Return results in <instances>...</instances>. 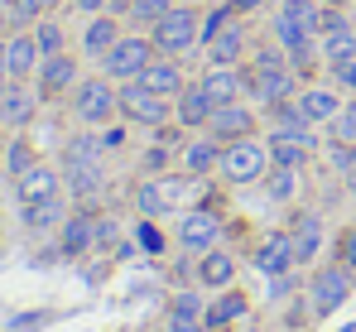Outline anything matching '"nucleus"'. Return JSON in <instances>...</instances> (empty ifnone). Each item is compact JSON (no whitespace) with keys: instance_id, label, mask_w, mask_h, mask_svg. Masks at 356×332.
Here are the masks:
<instances>
[{"instance_id":"1a4fd4ad","label":"nucleus","mask_w":356,"mask_h":332,"mask_svg":"<svg viewBox=\"0 0 356 332\" xmlns=\"http://www.w3.org/2000/svg\"><path fill=\"white\" fill-rule=\"evenodd\" d=\"M255 125H260V106L255 102H227V106L212 111V120H207V135H217L222 145H232V140H245V135H255Z\"/></svg>"},{"instance_id":"b1692460","label":"nucleus","mask_w":356,"mask_h":332,"mask_svg":"<svg viewBox=\"0 0 356 332\" xmlns=\"http://www.w3.org/2000/svg\"><path fill=\"white\" fill-rule=\"evenodd\" d=\"M67 203H72L67 193H54V198H44V203H24V207H19L24 231H39V236H44V231H58L63 221H67V212H72Z\"/></svg>"},{"instance_id":"423d86ee","label":"nucleus","mask_w":356,"mask_h":332,"mask_svg":"<svg viewBox=\"0 0 356 332\" xmlns=\"http://www.w3.org/2000/svg\"><path fill=\"white\" fill-rule=\"evenodd\" d=\"M222 236H227V226L222 217L207 207V203H197V207H188V212H178V231L174 241L188 251V255H202V251H212V246H222Z\"/></svg>"},{"instance_id":"9d476101","label":"nucleus","mask_w":356,"mask_h":332,"mask_svg":"<svg viewBox=\"0 0 356 332\" xmlns=\"http://www.w3.org/2000/svg\"><path fill=\"white\" fill-rule=\"evenodd\" d=\"M125 34V19H120L116 10H102V15H87L82 19V39H77V54L82 58H102L116 49V39Z\"/></svg>"},{"instance_id":"6e6552de","label":"nucleus","mask_w":356,"mask_h":332,"mask_svg":"<svg viewBox=\"0 0 356 332\" xmlns=\"http://www.w3.org/2000/svg\"><path fill=\"white\" fill-rule=\"evenodd\" d=\"M77 82H82V58L72 54V49L49 54L44 63H39V72H34V87H39L44 102H63V97H72Z\"/></svg>"},{"instance_id":"bb28decb","label":"nucleus","mask_w":356,"mask_h":332,"mask_svg":"<svg viewBox=\"0 0 356 332\" xmlns=\"http://www.w3.org/2000/svg\"><path fill=\"white\" fill-rule=\"evenodd\" d=\"M289 236H294L298 265H313V255L323 251V217H318V212H298L294 226H289Z\"/></svg>"},{"instance_id":"ddd939ff","label":"nucleus","mask_w":356,"mask_h":332,"mask_svg":"<svg viewBox=\"0 0 356 332\" xmlns=\"http://www.w3.org/2000/svg\"><path fill=\"white\" fill-rule=\"evenodd\" d=\"M294 102H298V111H303V116H308L313 125H327V120H332V116L342 111L347 92H342V87H337L332 77H327V82H318V77H313V82H303V87H298Z\"/></svg>"},{"instance_id":"79ce46f5","label":"nucleus","mask_w":356,"mask_h":332,"mask_svg":"<svg viewBox=\"0 0 356 332\" xmlns=\"http://www.w3.org/2000/svg\"><path fill=\"white\" fill-rule=\"evenodd\" d=\"M169 332H207V323H188V318H169Z\"/></svg>"},{"instance_id":"72a5a7b5","label":"nucleus","mask_w":356,"mask_h":332,"mask_svg":"<svg viewBox=\"0 0 356 332\" xmlns=\"http://www.w3.org/2000/svg\"><path fill=\"white\" fill-rule=\"evenodd\" d=\"M34 39H39V54H44V58H49V54H63V49H67V29H63L58 15H44V19L34 24Z\"/></svg>"},{"instance_id":"2f4dec72","label":"nucleus","mask_w":356,"mask_h":332,"mask_svg":"<svg viewBox=\"0 0 356 332\" xmlns=\"http://www.w3.org/2000/svg\"><path fill=\"white\" fill-rule=\"evenodd\" d=\"M0 10H5L10 29H34L44 15H54V0H5Z\"/></svg>"},{"instance_id":"2eb2a0df","label":"nucleus","mask_w":356,"mask_h":332,"mask_svg":"<svg viewBox=\"0 0 356 332\" xmlns=\"http://www.w3.org/2000/svg\"><path fill=\"white\" fill-rule=\"evenodd\" d=\"M212 111H217V102L207 97V87H202V82H188V87H183V92L174 97V125L183 130V135H193V130H207Z\"/></svg>"},{"instance_id":"dca6fc26","label":"nucleus","mask_w":356,"mask_h":332,"mask_svg":"<svg viewBox=\"0 0 356 332\" xmlns=\"http://www.w3.org/2000/svg\"><path fill=\"white\" fill-rule=\"evenodd\" d=\"M202 87H207V97L217 102V106H227V102H241L245 97V87H250V68L236 63V68H227V63H207V72L197 77Z\"/></svg>"},{"instance_id":"39448f33","label":"nucleus","mask_w":356,"mask_h":332,"mask_svg":"<svg viewBox=\"0 0 356 332\" xmlns=\"http://www.w3.org/2000/svg\"><path fill=\"white\" fill-rule=\"evenodd\" d=\"M154 54H159V49H154V39H149V34L125 29V34L116 39V49L102 58V72H106L111 82H135V77L154 63Z\"/></svg>"},{"instance_id":"49530a36","label":"nucleus","mask_w":356,"mask_h":332,"mask_svg":"<svg viewBox=\"0 0 356 332\" xmlns=\"http://www.w3.org/2000/svg\"><path fill=\"white\" fill-rule=\"evenodd\" d=\"M183 5H207V0H183Z\"/></svg>"},{"instance_id":"0eeeda50","label":"nucleus","mask_w":356,"mask_h":332,"mask_svg":"<svg viewBox=\"0 0 356 332\" xmlns=\"http://www.w3.org/2000/svg\"><path fill=\"white\" fill-rule=\"evenodd\" d=\"M347 299H352V270H347L342 260H337V265H323V270L308 275V308H313L318 318L337 313Z\"/></svg>"},{"instance_id":"ea45409f","label":"nucleus","mask_w":356,"mask_h":332,"mask_svg":"<svg viewBox=\"0 0 356 332\" xmlns=\"http://www.w3.org/2000/svg\"><path fill=\"white\" fill-rule=\"evenodd\" d=\"M97 135H102V145H106V150H125V125H116V120H111V125H102Z\"/></svg>"},{"instance_id":"a211bd4d","label":"nucleus","mask_w":356,"mask_h":332,"mask_svg":"<svg viewBox=\"0 0 356 332\" xmlns=\"http://www.w3.org/2000/svg\"><path fill=\"white\" fill-rule=\"evenodd\" d=\"M265 145H270V164L308 168L323 150V135H265Z\"/></svg>"},{"instance_id":"6ab92c4d","label":"nucleus","mask_w":356,"mask_h":332,"mask_svg":"<svg viewBox=\"0 0 356 332\" xmlns=\"http://www.w3.org/2000/svg\"><path fill=\"white\" fill-rule=\"evenodd\" d=\"M202 58L207 63H227V68H236V63H245L250 58V29H245V15H236L207 49H202Z\"/></svg>"},{"instance_id":"37998d69","label":"nucleus","mask_w":356,"mask_h":332,"mask_svg":"<svg viewBox=\"0 0 356 332\" xmlns=\"http://www.w3.org/2000/svg\"><path fill=\"white\" fill-rule=\"evenodd\" d=\"M265 5H270V0H236V10H241V15H260Z\"/></svg>"},{"instance_id":"393cba45","label":"nucleus","mask_w":356,"mask_h":332,"mask_svg":"<svg viewBox=\"0 0 356 332\" xmlns=\"http://www.w3.org/2000/svg\"><path fill=\"white\" fill-rule=\"evenodd\" d=\"M159 183H164V198H169V207L174 212H188L193 203H202V193H207V178H193V173H183V168H169V173H159Z\"/></svg>"},{"instance_id":"c85d7f7f","label":"nucleus","mask_w":356,"mask_h":332,"mask_svg":"<svg viewBox=\"0 0 356 332\" xmlns=\"http://www.w3.org/2000/svg\"><path fill=\"white\" fill-rule=\"evenodd\" d=\"M245 318V294L241 289H222L212 303H207V332H222V328H232V323H241Z\"/></svg>"},{"instance_id":"4c0bfd02","label":"nucleus","mask_w":356,"mask_h":332,"mask_svg":"<svg viewBox=\"0 0 356 332\" xmlns=\"http://www.w3.org/2000/svg\"><path fill=\"white\" fill-rule=\"evenodd\" d=\"M337 260H342V265L356 275V221L342 231V236H337Z\"/></svg>"},{"instance_id":"9b49d317","label":"nucleus","mask_w":356,"mask_h":332,"mask_svg":"<svg viewBox=\"0 0 356 332\" xmlns=\"http://www.w3.org/2000/svg\"><path fill=\"white\" fill-rule=\"evenodd\" d=\"M222 164V140L207 135V130H193L183 145H178V168L193 173V178H212Z\"/></svg>"},{"instance_id":"cd10ccee","label":"nucleus","mask_w":356,"mask_h":332,"mask_svg":"<svg viewBox=\"0 0 356 332\" xmlns=\"http://www.w3.org/2000/svg\"><path fill=\"white\" fill-rule=\"evenodd\" d=\"M130 203H135V212H140V217H154V221H164L169 212H174V207H169V198H164V183H159V173H145V178L135 183Z\"/></svg>"},{"instance_id":"c9c22d12","label":"nucleus","mask_w":356,"mask_h":332,"mask_svg":"<svg viewBox=\"0 0 356 332\" xmlns=\"http://www.w3.org/2000/svg\"><path fill=\"white\" fill-rule=\"evenodd\" d=\"M327 140H337V145H356V97H347L342 111L327 120Z\"/></svg>"},{"instance_id":"f03ea898","label":"nucleus","mask_w":356,"mask_h":332,"mask_svg":"<svg viewBox=\"0 0 356 332\" xmlns=\"http://www.w3.org/2000/svg\"><path fill=\"white\" fill-rule=\"evenodd\" d=\"M67 111H72V120H77V125H87V130H102V125H111V120L120 116L116 82H111L106 72H97V77H82V82L72 87V97H67Z\"/></svg>"},{"instance_id":"58836bf2","label":"nucleus","mask_w":356,"mask_h":332,"mask_svg":"<svg viewBox=\"0 0 356 332\" xmlns=\"http://www.w3.org/2000/svg\"><path fill=\"white\" fill-rule=\"evenodd\" d=\"M327 72H332V82H337L347 97H356V58H352V63H337V68H327Z\"/></svg>"},{"instance_id":"c03bdc74","label":"nucleus","mask_w":356,"mask_h":332,"mask_svg":"<svg viewBox=\"0 0 356 332\" xmlns=\"http://www.w3.org/2000/svg\"><path fill=\"white\" fill-rule=\"evenodd\" d=\"M5 82H15V77H10V54H5V39H0V87Z\"/></svg>"},{"instance_id":"412c9836","label":"nucleus","mask_w":356,"mask_h":332,"mask_svg":"<svg viewBox=\"0 0 356 332\" xmlns=\"http://www.w3.org/2000/svg\"><path fill=\"white\" fill-rule=\"evenodd\" d=\"M54 193H67V188H63V168L58 164H44V159H39L29 173L15 178V198H19V207H24V203H44V198H54Z\"/></svg>"},{"instance_id":"5701e85b","label":"nucleus","mask_w":356,"mask_h":332,"mask_svg":"<svg viewBox=\"0 0 356 332\" xmlns=\"http://www.w3.org/2000/svg\"><path fill=\"white\" fill-rule=\"evenodd\" d=\"M140 82L149 87V92H159V97H169L174 102L178 92L188 87V72H183V58H169V54H154V63L140 72Z\"/></svg>"},{"instance_id":"f704fd0d","label":"nucleus","mask_w":356,"mask_h":332,"mask_svg":"<svg viewBox=\"0 0 356 332\" xmlns=\"http://www.w3.org/2000/svg\"><path fill=\"white\" fill-rule=\"evenodd\" d=\"M135 246H140L145 255H164V251H169V236H164V226L154 217H140L135 221Z\"/></svg>"},{"instance_id":"a18cd8bd","label":"nucleus","mask_w":356,"mask_h":332,"mask_svg":"<svg viewBox=\"0 0 356 332\" xmlns=\"http://www.w3.org/2000/svg\"><path fill=\"white\" fill-rule=\"evenodd\" d=\"M5 130H10V125H5V111H0V135H5Z\"/></svg>"},{"instance_id":"473e14b6","label":"nucleus","mask_w":356,"mask_h":332,"mask_svg":"<svg viewBox=\"0 0 356 332\" xmlns=\"http://www.w3.org/2000/svg\"><path fill=\"white\" fill-rule=\"evenodd\" d=\"M169 318H188V323H202L207 318V303H202L197 284H183L174 299H169Z\"/></svg>"},{"instance_id":"7c9ffc66","label":"nucleus","mask_w":356,"mask_h":332,"mask_svg":"<svg viewBox=\"0 0 356 332\" xmlns=\"http://www.w3.org/2000/svg\"><path fill=\"white\" fill-rule=\"evenodd\" d=\"M265 193H270V203H294L298 193H303V168L270 164V173H265Z\"/></svg>"},{"instance_id":"f3484780","label":"nucleus","mask_w":356,"mask_h":332,"mask_svg":"<svg viewBox=\"0 0 356 332\" xmlns=\"http://www.w3.org/2000/svg\"><path fill=\"white\" fill-rule=\"evenodd\" d=\"M255 270L265 279H275V275H289V270H298V255H294V236L289 231H270L260 246H255Z\"/></svg>"},{"instance_id":"aec40b11","label":"nucleus","mask_w":356,"mask_h":332,"mask_svg":"<svg viewBox=\"0 0 356 332\" xmlns=\"http://www.w3.org/2000/svg\"><path fill=\"white\" fill-rule=\"evenodd\" d=\"M5 54H10V77L15 82H34V72H39V39H34V29H10L5 34Z\"/></svg>"},{"instance_id":"f8f14e48","label":"nucleus","mask_w":356,"mask_h":332,"mask_svg":"<svg viewBox=\"0 0 356 332\" xmlns=\"http://www.w3.org/2000/svg\"><path fill=\"white\" fill-rule=\"evenodd\" d=\"M39 106H44V97H39L34 82H5L0 87V111H5L10 130H29L39 120Z\"/></svg>"},{"instance_id":"20e7f679","label":"nucleus","mask_w":356,"mask_h":332,"mask_svg":"<svg viewBox=\"0 0 356 332\" xmlns=\"http://www.w3.org/2000/svg\"><path fill=\"white\" fill-rule=\"evenodd\" d=\"M116 97H120V120H130V125H145V130L174 125V102L149 92L140 77L135 82H116Z\"/></svg>"},{"instance_id":"a19ab883","label":"nucleus","mask_w":356,"mask_h":332,"mask_svg":"<svg viewBox=\"0 0 356 332\" xmlns=\"http://www.w3.org/2000/svg\"><path fill=\"white\" fill-rule=\"evenodd\" d=\"M72 10L87 19V15H102V10H116V0H72Z\"/></svg>"},{"instance_id":"4be33fe9","label":"nucleus","mask_w":356,"mask_h":332,"mask_svg":"<svg viewBox=\"0 0 356 332\" xmlns=\"http://www.w3.org/2000/svg\"><path fill=\"white\" fill-rule=\"evenodd\" d=\"M232 284H236V255H232L227 246H212V251L197 255V289L222 294V289H232Z\"/></svg>"},{"instance_id":"f257e3e1","label":"nucleus","mask_w":356,"mask_h":332,"mask_svg":"<svg viewBox=\"0 0 356 332\" xmlns=\"http://www.w3.org/2000/svg\"><path fill=\"white\" fill-rule=\"evenodd\" d=\"M149 39H154V49L169 58H188L202 49V5H183L174 0L169 5V15L149 29Z\"/></svg>"},{"instance_id":"c756f323","label":"nucleus","mask_w":356,"mask_h":332,"mask_svg":"<svg viewBox=\"0 0 356 332\" xmlns=\"http://www.w3.org/2000/svg\"><path fill=\"white\" fill-rule=\"evenodd\" d=\"M34 164H39V150H34V140H29L24 130H10V140H5V173H10V183H15L19 173H29Z\"/></svg>"},{"instance_id":"a878e982","label":"nucleus","mask_w":356,"mask_h":332,"mask_svg":"<svg viewBox=\"0 0 356 332\" xmlns=\"http://www.w3.org/2000/svg\"><path fill=\"white\" fill-rule=\"evenodd\" d=\"M169 5H174V0H116V15L125 19V29L149 34V29L169 15Z\"/></svg>"},{"instance_id":"e433bc0d","label":"nucleus","mask_w":356,"mask_h":332,"mask_svg":"<svg viewBox=\"0 0 356 332\" xmlns=\"http://www.w3.org/2000/svg\"><path fill=\"white\" fill-rule=\"evenodd\" d=\"M120 241V217L116 212H97V251H116Z\"/></svg>"},{"instance_id":"7ed1b4c3","label":"nucleus","mask_w":356,"mask_h":332,"mask_svg":"<svg viewBox=\"0 0 356 332\" xmlns=\"http://www.w3.org/2000/svg\"><path fill=\"white\" fill-rule=\"evenodd\" d=\"M265 173H270V145L260 135H245V140L222 145V164H217V178L222 183L245 188V183H260Z\"/></svg>"},{"instance_id":"de8ad7c7","label":"nucleus","mask_w":356,"mask_h":332,"mask_svg":"<svg viewBox=\"0 0 356 332\" xmlns=\"http://www.w3.org/2000/svg\"><path fill=\"white\" fill-rule=\"evenodd\" d=\"M120 332H140V328H120Z\"/></svg>"},{"instance_id":"4468645a","label":"nucleus","mask_w":356,"mask_h":332,"mask_svg":"<svg viewBox=\"0 0 356 332\" xmlns=\"http://www.w3.org/2000/svg\"><path fill=\"white\" fill-rule=\"evenodd\" d=\"M58 251L67 260L97 251V207H72L67 212V221L58 226Z\"/></svg>"}]
</instances>
